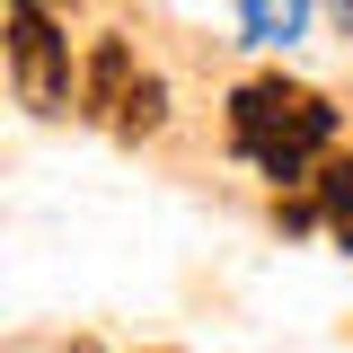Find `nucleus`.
Masks as SVG:
<instances>
[{"label": "nucleus", "instance_id": "obj_4", "mask_svg": "<svg viewBox=\"0 0 353 353\" xmlns=\"http://www.w3.org/2000/svg\"><path fill=\"white\" fill-rule=\"evenodd\" d=\"M318 221L336 230V248H353V159H327L318 168Z\"/></svg>", "mask_w": 353, "mask_h": 353}, {"label": "nucleus", "instance_id": "obj_5", "mask_svg": "<svg viewBox=\"0 0 353 353\" xmlns=\"http://www.w3.org/2000/svg\"><path fill=\"white\" fill-rule=\"evenodd\" d=\"M239 27H248V44H292L309 27V0H248Z\"/></svg>", "mask_w": 353, "mask_h": 353}, {"label": "nucleus", "instance_id": "obj_2", "mask_svg": "<svg viewBox=\"0 0 353 353\" xmlns=\"http://www.w3.org/2000/svg\"><path fill=\"white\" fill-rule=\"evenodd\" d=\"M9 71H18V97L36 115H62L71 106V44L53 36L36 0H9Z\"/></svg>", "mask_w": 353, "mask_h": 353}, {"label": "nucleus", "instance_id": "obj_1", "mask_svg": "<svg viewBox=\"0 0 353 353\" xmlns=\"http://www.w3.org/2000/svg\"><path fill=\"white\" fill-rule=\"evenodd\" d=\"M230 141H239V159L265 168L274 185H292L309 176V159L336 141V106L301 80H248L230 97Z\"/></svg>", "mask_w": 353, "mask_h": 353}, {"label": "nucleus", "instance_id": "obj_3", "mask_svg": "<svg viewBox=\"0 0 353 353\" xmlns=\"http://www.w3.org/2000/svg\"><path fill=\"white\" fill-rule=\"evenodd\" d=\"M124 97H132V53L106 36L97 62H88V115H124Z\"/></svg>", "mask_w": 353, "mask_h": 353}, {"label": "nucleus", "instance_id": "obj_6", "mask_svg": "<svg viewBox=\"0 0 353 353\" xmlns=\"http://www.w3.org/2000/svg\"><path fill=\"white\" fill-rule=\"evenodd\" d=\"M168 124V88L159 80H132V97H124V115H115V132L124 141H141V132H159Z\"/></svg>", "mask_w": 353, "mask_h": 353}]
</instances>
